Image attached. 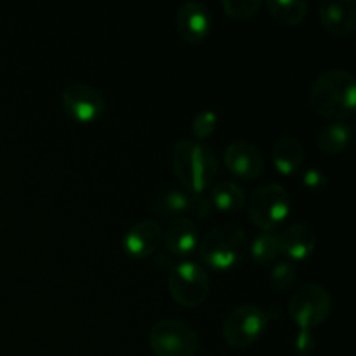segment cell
<instances>
[{
  "instance_id": "cell-1",
  "label": "cell",
  "mask_w": 356,
  "mask_h": 356,
  "mask_svg": "<svg viewBox=\"0 0 356 356\" xmlns=\"http://www.w3.org/2000/svg\"><path fill=\"white\" fill-rule=\"evenodd\" d=\"M313 110L330 122H346L355 117L356 79L346 68H330L320 73L309 89Z\"/></svg>"
},
{
  "instance_id": "cell-2",
  "label": "cell",
  "mask_w": 356,
  "mask_h": 356,
  "mask_svg": "<svg viewBox=\"0 0 356 356\" xmlns=\"http://www.w3.org/2000/svg\"><path fill=\"white\" fill-rule=\"evenodd\" d=\"M170 163L188 193H202L216 183L219 162L214 149L197 139H177L170 148Z\"/></svg>"
},
{
  "instance_id": "cell-3",
  "label": "cell",
  "mask_w": 356,
  "mask_h": 356,
  "mask_svg": "<svg viewBox=\"0 0 356 356\" xmlns=\"http://www.w3.org/2000/svg\"><path fill=\"white\" fill-rule=\"evenodd\" d=\"M247 247H249V235L245 229L233 222H225L205 233L197 249L204 264L225 271L242 263Z\"/></svg>"
},
{
  "instance_id": "cell-4",
  "label": "cell",
  "mask_w": 356,
  "mask_h": 356,
  "mask_svg": "<svg viewBox=\"0 0 356 356\" xmlns=\"http://www.w3.org/2000/svg\"><path fill=\"white\" fill-rule=\"evenodd\" d=\"M247 212L254 225L263 232H275L284 225L291 212V197L282 184L264 183L245 200Z\"/></svg>"
},
{
  "instance_id": "cell-5",
  "label": "cell",
  "mask_w": 356,
  "mask_h": 356,
  "mask_svg": "<svg viewBox=\"0 0 356 356\" xmlns=\"http://www.w3.org/2000/svg\"><path fill=\"white\" fill-rule=\"evenodd\" d=\"M268 322L270 313L259 305H238L229 309L222 320V337L232 348L243 350L259 339Z\"/></svg>"
},
{
  "instance_id": "cell-6",
  "label": "cell",
  "mask_w": 356,
  "mask_h": 356,
  "mask_svg": "<svg viewBox=\"0 0 356 356\" xmlns=\"http://www.w3.org/2000/svg\"><path fill=\"white\" fill-rule=\"evenodd\" d=\"M148 343L156 356H195L198 334L183 320L162 318L149 329Z\"/></svg>"
},
{
  "instance_id": "cell-7",
  "label": "cell",
  "mask_w": 356,
  "mask_h": 356,
  "mask_svg": "<svg viewBox=\"0 0 356 356\" xmlns=\"http://www.w3.org/2000/svg\"><path fill=\"white\" fill-rule=\"evenodd\" d=\"M332 312V296L323 285L306 284L292 294L289 316L299 330H313L322 325Z\"/></svg>"
},
{
  "instance_id": "cell-8",
  "label": "cell",
  "mask_w": 356,
  "mask_h": 356,
  "mask_svg": "<svg viewBox=\"0 0 356 356\" xmlns=\"http://www.w3.org/2000/svg\"><path fill=\"white\" fill-rule=\"evenodd\" d=\"M211 280L209 273L197 261H179L169 270V291L183 308H197L207 299Z\"/></svg>"
},
{
  "instance_id": "cell-9",
  "label": "cell",
  "mask_w": 356,
  "mask_h": 356,
  "mask_svg": "<svg viewBox=\"0 0 356 356\" xmlns=\"http://www.w3.org/2000/svg\"><path fill=\"white\" fill-rule=\"evenodd\" d=\"M61 108L73 122L90 124L103 117L106 101L97 87L86 82H72L63 89Z\"/></svg>"
},
{
  "instance_id": "cell-10",
  "label": "cell",
  "mask_w": 356,
  "mask_h": 356,
  "mask_svg": "<svg viewBox=\"0 0 356 356\" xmlns=\"http://www.w3.org/2000/svg\"><path fill=\"white\" fill-rule=\"evenodd\" d=\"M212 28V14L207 3L188 0L176 13V30L188 44H200Z\"/></svg>"
},
{
  "instance_id": "cell-11",
  "label": "cell",
  "mask_w": 356,
  "mask_h": 356,
  "mask_svg": "<svg viewBox=\"0 0 356 356\" xmlns=\"http://www.w3.org/2000/svg\"><path fill=\"white\" fill-rule=\"evenodd\" d=\"M225 165L233 176L240 179H256L264 167L263 152L254 143L245 139L232 141L225 148Z\"/></svg>"
},
{
  "instance_id": "cell-12",
  "label": "cell",
  "mask_w": 356,
  "mask_h": 356,
  "mask_svg": "<svg viewBox=\"0 0 356 356\" xmlns=\"http://www.w3.org/2000/svg\"><path fill=\"white\" fill-rule=\"evenodd\" d=\"M163 240V229L153 219H143V221L134 222L131 228L125 232L122 238V247L125 254L136 259L148 257L159 249Z\"/></svg>"
},
{
  "instance_id": "cell-13",
  "label": "cell",
  "mask_w": 356,
  "mask_h": 356,
  "mask_svg": "<svg viewBox=\"0 0 356 356\" xmlns=\"http://www.w3.org/2000/svg\"><path fill=\"white\" fill-rule=\"evenodd\" d=\"M323 30L334 37H348L356 30L355 0H323L318 7Z\"/></svg>"
},
{
  "instance_id": "cell-14",
  "label": "cell",
  "mask_w": 356,
  "mask_h": 356,
  "mask_svg": "<svg viewBox=\"0 0 356 356\" xmlns=\"http://www.w3.org/2000/svg\"><path fill=\"white\" fill-rule=\"evenodd\" d=\"M280 236V254L289 261H305L315 252L316 236L315 232L305 222H292Z\"/></svg>"
},
{
  "instance_id": "cell-15",
  "label": "cell",
  "mask_w": 356,
  "mask_h": 356,
  "mask_svg": "<svg viewBox=\"0 0 356 356\" xmlns=\"http://www.w3.org/2000/svg\"><path fill=\"white\" fill-rule=\"evenodd\" d=\"M163 242H165L167 250L170 254H176V256L191 254L200 242L197 222L186 216H177L163 232Z\"/></svg>"
},
{
  "instance_id": "cell-16",
  "label": "cell",
  "mask_w": 356,
  "mask_h": 356,
  "mask_svg": "<svg viewBox=\"0 0 356 356\" xmlns=\"http://www.w3.org/2000/svg\"><path fill=\"white\" fill-rule=\"evenodd\" d=\"M271 160L278 172L284 176H292L301 170L302 162H305V148L296 138L284 136V138L277 139L271 148Z\"/></svg>"
},
{
  "instance_id": "cell-17",
  "label": "cell",
  "mask_w": 356,
  "mask_h": 356,
  "mask_svg": "<svg viewBox=\"0 0 356 356\" xmlns=\"http://www.w3.org/2000/svg\"><path fill=\"white\" fill-rule=\"evenodd\" d=\"M353 129L348 122H329L316 134V145L325 155H339L350 146Z\"/></svg>"
},
{
  "instance_id": "cell-18",
  "label": "cell",
  "mask_w": 356,
  "mask_h": 356,
  "mask_svg": "<svg viewBox=\"0 0 356 356\" xmlns=\"http://www.w3.org/2000/svg\"><path fill=\"white\" fill-rule=\"evenodd\" d=\"M211 202L222 212H238L245 205V191L235 181H218L211 186Z\"/></svg>"
},
{
  "instance_id": "cell-19",
  "label": "cell",
  "mask_w": 356,
  "mask_h": 356,
  "mask_svg": "<svg viewBox=\"0 0 356 356\" xmlns=\"http://www.w3.org/2000/svg\"><path fill=\"white\" fill-rule=\"evenodd\" d=\"M266 9L278 23L296 26L308 14V3L305 0H266Z\"/></svg>"
},
{
  "instance_id": "cell-20",
  "label": "cell",
  "mask_w": 356,
  "mask_h": 356,
  "mask_svg": "<svg viewBox=\"0 0 356 356\" xmlns=\"http://www.w3.org/2000/svg\"><path fill=\"white\" fill-rule=\"evenodd\" d=\"M280 256V236L277 232H263L252 240L250 257L256 264H270Z\"/></svg>"
},
{
  "instance_id": "cell-21",
  "label": "cell",
  "mask_w": 356,
  "mask_h": 356,
  "mask_svg": "<svg viewBox=\"0 0 356 356\" xmlns=\"http://www.w3.org/2000/svg\"><path fill=\"white\" fill-rule=\"evenodd\" d=\"M190 193L184 190H167L152 202V211L159 216H183L188 209Z\"/></svg>"
},
{
  "instance_id": "cell-22",
  "label": "cell",
  "mask_w": 356,
  "mask_h": 356,
  "mask_svg": "<svg viewBox=\"0 0 356 356\" xmlns=\"http://www.w3.org/2000/svg\"><path fill=\"white\" fill-rule=\"evenodd\" d=\"M298 280V266L292 261L282 259L271 268L270 285L278 292L289 291Z\"/></svg>"
},
{
  "instance_id": "cell-23",
  "label": "cell",
  "mask_w": 356,
  "mask_h": 356,
  "mask_svg": "<svg viewBox=\"0 0 356 356\" xmlns=\"http://www.w3.org/2000/svg\"><path fill=\"white\" fill-rule=\"evenodd\" d=\"M261 0H222V10L232 19H250L261 9Z\"/></svg>"
},
{
  "instance_id": "cell-24",
  "label": "cell",
  "mask_w": 356,
  "mask_h": 356,
  "mask_svg": "<svg viewBox=\"0 0 356 356\" xmlns=\"http://www.w3.org/2000/svg\"><path fill=\"white\" fill-rule=\"evenodd\" d=\"M216 127H218V113L212 108L200 110L191 122V132L197 138V141L207 139L216 131Z\"/></svg>"
},
{
  "instance_id": "cell-25",
  "label": "cell",
  "mask_w": 356,
  "mask_h": 356,
  "mask_svg": "<svg viewBox=\"0 0 356 356\" xmlns=\"http://www.w3.org/2000/svg\"><path fill=\"white\" fill-rule=\"evenodd\" d=\"M212 209H214V205H212L211 197L205 195V191H202V193H190L186 212L193 216L195 219H207L211 216Z\"/></svg>"
},
{
  "instance_id": "cell-26",
  "label": "cell",
  "mask_w": 356,
  "mask_h": 356,
  "mask_svg": "<svg viewBox=\"0 0 356 356\" xmlns=\"http://www.w3.org/2000/svg\"><path fill=\"white\" fill-rule=\"evenodd\" d=\"M302 184L309 190H320L327 184V176L318 167H309L302 172Z\"/></svg>"
},
{
  "instance_id": "cell-27",
  "label": "cell",
  "mask_w": 356,
  "mask_h": 356,
  "mask_svg": "<svg viewBox=\"0 0 356 356\" xmlns=\"http://www.w3.org/2000/svg\"><path fill=\"white\" fill-rule=\"evenodd\" d=\"M316 339L312 334V330H299L298 336H296L294 348L299 355H309L313 350H315Z\"/></svg>"
}]
</instances>
